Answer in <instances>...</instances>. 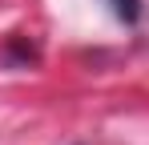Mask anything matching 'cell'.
I'll return each mask as SVG.
<instances>
[{"label":"cell","mask_w":149,"mask_h":145,"mask_svg":"<svg viewBox=\"0 0 149 145\" xmlns=\"http://www.w3.org/2000/svg\"><path fill=\"white\" fill-rule=\"evenodd\" d=\"M109 4H113L117 20H125V24H137V16H141V0H109Z\"/></svg>","instance_id":"1"}]
</instances>
